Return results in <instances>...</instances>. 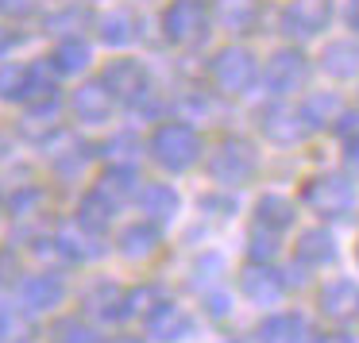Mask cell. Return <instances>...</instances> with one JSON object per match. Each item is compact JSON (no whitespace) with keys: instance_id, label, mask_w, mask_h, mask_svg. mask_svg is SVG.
Returning <instances> with one entry per match:
<instances>
[{"instance_id":"1","label":"cell","mask_w":359,"mask_h":343,"mask_svg":"<svg viewBox=\"0 0 359 343\" xmlns=\"http://www.w3.org/2000/svg\"><path fill=\"white\" fill-rule=\"evenodd\" d=\"M259 58L251 55L248 47H224L217 50V58H212L209 66V78H212V89L224 97H243L251 93V89L259 85Z\"/></svg>"},{"instance_id":"2","label":"cell","mask_w":359,"mask_h":343,"mask_svg":"<svg viewBox=\"0 0 359 343\" xmlns=\"http://www.w3.org/2000/svg\"><path fill=\"white\" fill-rule=\"evenodd\" d=\"M209 24H212V12L205 0H170L163 8V39L170 47H197V43L209 35Z\"/></svg>"},{"instance_id":"3","label":"cell","mask_w":359,"mask_h":343,"mask_svg":"<svg viewBox=\"0 0 359 343\" xmlns=\"http://www.w3.org/2000/svg\"><path fill=\"white\" fill-rule=\"evenodd\" d=\"M197 150H201V139H197V132L189 124H182V120L158 124L155 135H151V155H155L163 166H170V170L189 166L197 158Z\"/></svg>"},{"instance_id":"4","label":"cell","mask_w":359,"mask_h":343,"mask_svg":"<svg viewBox=\"0 0 359 343\" xmlns=\"http://www.w3.org/2000/svg\"><path fill=\"white\" fill-rule=\"evenodd\" d=\"M101 81L109 85V93L124 104H140L151 97V74L140 58H116V62L104 66Z\"/></svg>"},{"instance_id":"5","label":"cell","mask_w":359,"mask_h":343,"mask_svg":"<svg viewBox=\"0 0 359 343\" xmlns=\"http://www.w3.org/2000/svg\"><path fill=\"white\" fill-rule=\"evenodd\" d=\"M328 20H332V0H290L278 16V27L290 39H313L328 27Z\"/></svg>"},{"instance_id":"6","label":"cell","mask_w":359,"mask_h":343,"mask_svg":"<svg viewBox=\"0 0 359 343\" xmlns=\"http://www.w3.org/2000/svg\"><path fill=\"white\" fill-rule=\"evenodd\" d=\"M305 62H309V58H305L297 47H282V50H274V55L266 58L259 81L266 85V93L286 97V93H294V89L305 81Z\"/></svg>"},{"instance_id":"7","label":"cell","mask_w":359,"mask_h":343,"mask_svg":"<svg viewBox=\"0 0 359 343\" xmlns=\"http://www.w3.org/2000/svg\"><path fill=\"white\" fill-rule=\"evenodd\" d=\"M112 108H116V97L109 93V85H104L101 78L81 81V85L70 93V112H74V120H81V124H104V120L112 116Z\"/></svg>"},{"instance_id":"8","label":"cell","mask_w":359,"mask_h":343,"mask_svg":"<svg viewBox=\"0 0 359 343\" xmlns=\"http://www.w3.org/2000/svg\"><path fill=\"white\" fill-rule=\"evenodd\" d=\"M212 20L232 35H251L263 20V0H212Z\"/></svg>"},{"instance_id":"9","label":"cell","mask_w":359,"mask_h":343,"mask_svg":"<svg viewBox=\"0 0 359 343\" xmlns=\"http://www.w3.org/2000/svg\"><path fill=\"white\" fill-rule=\"evenodd\" d=\"M89 62H93V47H89L81 35L58 39L55 47H50V55H47V66L58 74V78H78V74L89 70Z\"/></svg>"},{"instance_id":"10","label":"cell","mask_w":359,"mask_h":343,"mask_svg":"<svg viewBox=\"0 0 359 343\" xmlns=\"http://www.w3.org/2000/svg\"><path fill=\"white\" fill-rule=\"evenodd\" d=\"M97 35H101V43H109V47H132V43L140 39V20H135L132 8H112L97 20Z\"/></svg>"},{"instance_id":"11","label":"cell","mask_w":359,"mask_h":343,"mask_svg":"<svg viewBox=\"0 0 359 343\" xmlns=\"http://www.w3.org/2000/svg\"><path fill=\"white\" fill-rule=\"evenodd\" d=\"M320 66H325V74H332V78H355L359 74V43L351 39H336L325 47V55H320Z\"/></svg>"},{"instance_id":"12","label":"cell","mask_w":359,"mask_h":343,"mask_svg":"<svg viewBox=\"0 0 359 343\" xmlns=\"http://www.w3.org/2000/svg\"><path fill=\"white\" fill-rule=\"evenodd\" d=\"M50 31H58V39H66V35H81L86 31V12L81 8H62L58 16H50Z\"/></svg>"},{"instance_id":"13","label":"cell","mask_w":359,"mask_h":343,"mask_svg":"<svg viewBox=\"0 0 359 343\" xmlns=\"http://www.w3.org/2000/svg\"><path fill=\"white\" fill-rule=\"evenodd\" d=\"M109 204H104V197L101 193H89L86 201H81V209H78V220L81 224H89V227H101L104 220H109Z\"/></svg>"},{"instance_id":"14","label":"cell","mask_w":359,"mask_h":343,"mask_svg":"<svg viewBox=\"0 0 359 343\" xmlns=\"http://www.w3.org/2000/svg\"><path fill=\"white\" fill-rule=\"evenodd\" d=\"M43 0H0V16L4 20H32Z\"/></svg>"},{"instance_id":"15","label":"cell","mask_w":359,"mask_h":343,"mask_svg":"<svg viewBox=\"0 0 359 343\" xmlns=\"http://www.w3.org/2000/svg\"><path fill=\"white\" fill-rule=\"evenodd\" d=\"M151 247H155V235H151L147 227H132V232L124 235V251H128V255H147Z\"/></svg>"},{"instance_id":"16","label":"cell","mask_w":359,"mask_h":343,"mask_svg":"<svg viewBox=\"0 0 359 343\" xmlns=\"http://www.w3.org/2000/svg\"><path fill=\"white\" fill-rule=\"evenodd\" d=\"M328 112H336V97L332 93H313L309 101H305V116L309 120H320V116H328Z\"/></svg>"},{"instance_id":"17","label":"cell","mask_w":359,"mask_h":343,"mask_svg":"<svg viewBox=\"0 0 359 343\" xmlns=\"http://www.w3.org/2000/svg\"><path fill=\"white\" fill-rule=\"evenodd\" d=\"M58 293H62V289H58V281H35V286H32V301L35 304H55Z\"/></svg>"},{"instance_id":"18","label":"cell","mask_w":359,"mask_h":343,"mask_svg":"<svg viewBox=\"0 0 359 343\" xmlns=\"http://www.w3.org/2000/svg\"><path fill=\"white\" fill-rule=\"evenodd\" d=\"M20 47V31H12L8 24H0V58H8Z\"/></svg>"},{"instance_id":"19","label":"cell","mask_w":359,"mask_h":343,"mask_svg":"<svg viewBox=\"0 0 359 343\" xmlns=\"http://www.w3.org/2000/svg\"><path fill=\"white\" fill-rule=\"evenodd\" d=\"M143 204H151V209H166V204H174V197L166 193L163 186H151L147 197H143Z\"/></svg>"},{"instance_id":"20","label":"cell","mask_w":359,"mask_h":343,"mask_svg":"<svg viewBox=\"0 0 359 343\" xmlns=\"http://www.w3.org/2000/svg\"><path fill=\"white\" fill-rule=\"evenodd\" d=\"M124 181H132V174H128V170H109V174H104V189H112V193H124Z\"/></svg>"},{"instance_id":"21","label":"cell","mask_w":359,"mask_h":343,"mask_svg":"<svg viewBox=\"0 0 359 343\" xmlns=\"http://www.w3.org/2000/svg\"><path fill=\"white\" fill-rule=\"evenodd\" d=\"M344 24L351 31H359V0H348V8H344Z\"/></svg>"}]
</instances>
